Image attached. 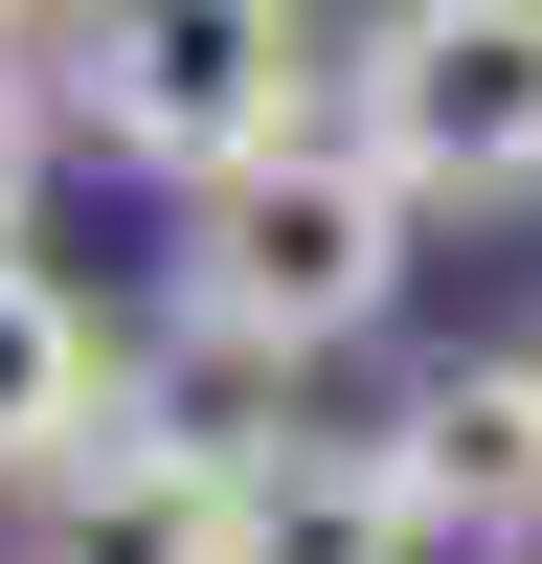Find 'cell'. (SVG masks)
Here are the masks:
<instances>
[{
	"instance_id": "1",
	"label": "cell",
	"mask_w": 542,
	"mask_h": 564,
	"mask_svg": "<svg viewBox=\"0 0 542 564\" xmlns=\"http://www.w3.org/2000/svg\"><path fill=\"white\" fill-rule=\"evenodd\" d=\"M406 181L361 159L339 113L316 135H271V159H226V181H181V339L204 361H249V384H294V361H339V339H384V294H406Z\"/></svg>"
},
{
	"instance_id": "2",
	"label": "cell",
	"mask_w": 542,
	"mask_h": 564,
	"mask_svg": "<svg viewBox=\"0 0 542 564\" xmlns=\"http://www.w3.org/2000/svg\"><path fill=\"white\" fill-rule=\"evenodd\" d=\"M45 90H68V135H113L136 181H226V159H271V135L339 113V23H316V0H68Z\"/></svg>"
},
{
	"instance_id": "3",
	"label": "cell",
	"mask_w": 542,
	"mask_h": 564,
	"mask_svg": "<svg viewBox=\"0 0 542 564\" xmlns=\"http://www.w3.org/2000/svg\"><path fill=\"white\" fill-rule=\"evenodd\" d=\"M339 135L406 204H542V0H384V23H339Z\"/></svg>"
},
{
	"instance_id": "4",
	"label": "cell",
	"mask_w": 542,
	"mask_h": 564,
	"mask_svg": "<svg viewBox=\"0 0 542 564\" xmlns=\"http://www.w3.org/2000/svg\"><path fill=\"white\" fill-rule=\"evenodd\" d=\"M249 542V475H226L204 430H90V452H45L23 475V520H0V564H226Z\"/></svg>"
},
{
	"instance_id": "5",
	"label": "cell",
	"mask_w": 542,
	"mask_h": 564,
	"mask_svg": "<svg viewBox=\"0 0 542 564\" xmlns=\"http://www.w3.org/2000/svg\"><path fill=\"white\" fill-rule=\"evenodd\" d=\"M384 452H406V497H430V542H497V564H542V339H497V361H430Z\"/></svg>"
},
{
	"instance_id": "6",
	"label": "cell",
	"mask_w": 542,
	"mask_h": 564,
	"mask_svg": "<svg viewBox=\"0 0 542 564\" xmlns=\"http://www.w3.org/2000/svg\"><path fill=\"white\" fill-rule=\"evenodd\" d=\"M226 475H249V542L226 564H452L384 430H271V452H226Z\"/></svg>"
},
{
	"instance_id": "7",
	"label": "cell",
	"mask_w": 542,
	"mask_h": 564,
	"mask_svg": "<svg viewBox=\"0 0 542 564\" xmlns=\"http://www.w3.org/2000/svg\"><path fill=\"white\" fill-rule=\"evenodd\" d=\"M113 430V339H90V294L68 271H23L0 249V497L45 475V452H90Z\"/></svg>"
},
{
	"instance_id": "8",
	"label": "cell",
	"mask_w": 542,
	"mask_h": 564,
	"mask_svg": "<svg viewBox=\"0 0 542 564\" xmlns=\"http://www.w3.org/2000/svg\"><path fill=\"white\" fill-rule=\"evenodd\" d=\"M45 159H68V90H45V45L0 23V249L45 226Z\"/></svg>"
},
{
	"instance_id": "9",
	"label": "cell",
	"mask_w": 542,
	"mask_h": 564,
	"mask_svg": "<svg viewBox=\"0 0 542 564\" xmlns=\"http://www.w3.org/2000/svg\"><path fill=\"white\" fill-rule=\"evenodd\" d=\"M0 23H68V0H0Z\"/></svg>"
}]
</instances>
